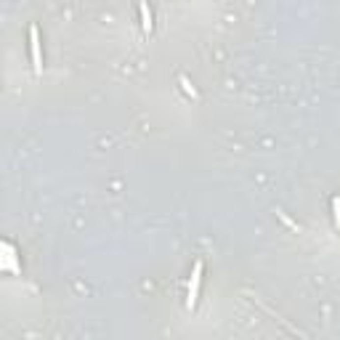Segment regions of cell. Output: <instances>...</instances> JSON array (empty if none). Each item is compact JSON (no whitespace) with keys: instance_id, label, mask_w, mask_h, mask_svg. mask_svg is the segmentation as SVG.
Listing matches in <instances>:
<instances>
[{"instance_id":"obj_1","label":"cell","mask_w":340,"mask_h":340,"mask_svg":"<svg viewBox=\"0 0 340 340\" xmlns=\"http://www.w3.org/2000/svg\"><path fill=\"white\" fill-rule=\"evenodd\" d=\"M202 260L194 263V271H192V279H189V298H186V306L189 309H194L197 306V298H199V284H202Z\"/></svg>"},{"instance_id":"obj_2","label":"cell","mask_w":340,"mask_h":340,"mask_svg":"<svg viewBox=\"0 0 340 340\" xmlns=\"http://www.w3.org/2000/svg\"><path fill=\"white\" fill-rule=\"evenodd\" d=\"M29 51H32V69H35V75H40L43 72V56H40V35H37L35 24L29 27Z\"/></svg>"},{"instance_id":"obj_3","label":"cell","mask_w":340,"mask_h":340,"mask_svg":"<svg viewBox=\"0 0 340 340\" xmlns=\"http://www.w3.org/2000/svg\"><path fill=\"white\" fill-rule=\"evenodd\" d=\"M139 11H141V27H143V32H152V27H154V22H152V11H149V3H141L139 5Z\"/></svg>"},{"instance_id":"obj_4","label":"cell","mask_w":340,"mask_h":340,"mask_svg":"<svg viewBox=\"0 0 340 340\" xmlns=\"http://www.w3.org/2000/svg\"><path fill=\"white\" fill-rule=\"evenodd\" d=\"M181 85H184V90H186V93H189V96H197V90H194V85H192V83H189V80H186V77H184V75H181Z\"/></svg>"},{"instance_id":"obj_5","label":"cell","mask_w":340,"mask_h":340,"mask_svg":"<svg viewBox=\"0 0 340 340\" xmlns=\"http://www.w3.org/2000/svg\"><path fill=\"white\" fill-rule=\"evenodd\" d=\"M332 207H335V224H338V228H340V197L332 199Z\"/></svg>"}]
</instances>
